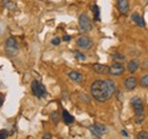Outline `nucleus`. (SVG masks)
Segmentation results:
<instances>
[{"instance_id":"1","label":"nucleus","mask_w":148,"mask_h":139,"mask_svg":"<svg viewBox=\"0 0 148 139\" xmlns=\"http://www.w3.org/2000/svg\"><path fill=\"white\" fill-rule=\"evenodd\" d=\"M91 96L100 103L108 100L115 91V85L112 80H96L90 87Z\"/></svg>"},{"instance_id":"2","label":"nucleus","mask_w":148,"mask_h":139,"mask_svg":"<svg viewBox=\"0 0 148 139\" xmlns=\"http://www.w3.org/2000/svg\"><path fill=\"white\" fill-rule=\"evenodd\" d=\"M130 103L132 105L134 114H136V121L138 123H141L144 121V104H143V100L139 97H132Z\"/></svg>"},{"instance_id":"3","label":"nucleus","mask_w":148,"mask_h":139,"mask_svg":"<svg viewBox=\"0 0 148 139\" xmlns=\"http://www.w3.org/2000/svg\"><path fill=\"white\" fill-rule=\"evenodd\" d=\"M5 50L7 52V55L10 56V57L17 55V52H18V43H17L15 38L10 36V38H8L6 40V42H5Z\"/></svg>"},{"instance_id":"4","label":"nucleus","mask_w":148,"mask_h":139,"mask_svg":"<svg viewBox=\"0 0 148 139\" xmlns=\"http://www.w3.org/2000/svg\"><path fill=\"white\" fill-rule=\"evenodd\" d=\"M79 28L81 30V32L87 33L89 31H91L92 29V23L90 21V18L88 17L86 14H81L79 17Z\"/></svg>"},{"instance_id":"5","label":"nucleus","mask_w":148,"mask_h":139,"mask_svg":"<svg viewBox=\"0 0 148 139\" xmlns=\"http://www.w3.org/2000/svg\"><path fill=\"white\" fill-rule=\"evenodd\" d=\"M31 89H32V94L38 97V98H43V97H46V95H47V90H46V87L42 85V83H40L39 81H33L32 83H31Z\"/></svg>"},{"instance_id":"6","label":"nucleus","mask_w":148,"mask_h":139,"mask_svg":"<svg viewBox=\"0 0 148 139\" xmlns=\"http://www.w3.org/2000/svg\"><path fill=\"white\" fill-rule=\"evenodd\" d=\"M89 130L90 132L92 133L95 137L97 138H101V135L105 133L107 131V128L104 125V124H100V123H96L93 125H90L89 127Z\"/></svg>"},{"instance_id":"7","label":"nucleus","mask_w":148,"mask_h":139,"mask_svg":"<svg viewBox=\"0 0 148 139\" xmlns=\"http://www.w3.org/2000/svg\"><path fill=\"white\" fill-rule=\"evenodd\" d=\"M76 45H77L79 48H81L83 50H88L92 47V41L88 36H81L76 40Z\"/></svg>"},{"instance_id":"8","label":"nucleus","mask_w":148,"mask_h":139,"mask_svg":"<svg viewBox=\"0 0 148 139\" xmlns=\"http://www.w3.org/2000/svg\"><path fill=\"white\" fill-rule=\"evenodd\" d=\"M124 71H125V69H124V66L121 63H115L112 66H110V74L114 75V76L122 75L124 73Z\"/></svg>"},{"instance_id":"9","label":"nucleus","mask_w":148,"mask_h":139,"mask_svg":"<svg viewBox=\"0 0 148 139\" xmlns=\"http://www.w3.org/2000/svg\"><path fill=\"white\" fill-rule=\"evenodd\" d=\"M116 6H117V9H119V12L122 14V15H125V14H128V12H129V2H128V0H117L116 1Z\"/></svg>"},{"instance_id":"10","label":"nucleus","mask_w":148,"mask_h":139,"mask_svg":"<svg viewBox=\"0 0 148 139\" xmlns=\"http://www.w3.org/2000/svg\"><path fill=\"white\" fill-rule=\"evenodd\" d=\"M93 71L98 74H110V66L103 64H95L92 66Z\"/></svg>"},{"instance_id":"11","label":"nucleus","mask_w":148,"mask_h":139,"mask_svg":"<svg viewBox=\"0 0 148 139\" xmlns=\"http://www.w3.org/2000/svg\"><path fill=\"white\" fill-rule=\"evenodd\" d=\"M137 79L134 78V76H130V78H128L127 80H125V82H124V87H125V89L127 90H129V91H131V90H133L134 88L137 87Z\"/></svg>"},{"instance_id":"12","label":"nucleus","mask_w":148,"mask_h":139,"mask_svg":"<svg viewBox=\"0 0 148 139\" xmlns=\"http://www.w3.org/2000/svg\"><path fill=\"white\" fill-rule=\"evenodd\" d=\"M69 76H70L71 80H73L74 82H76V83H81V82L83 81V75H82L81 73L76 72V71L70 72V73H69Z\"/></svg>"},{"instance_id":"13","label":"nucleus","mask_w":148,"mask_h":139,"mask_svg":"<svg viewBox=\"0 0 148 139\" xmlns=\"http://www.w3.org/2000/svg\"><path fill=\"white\" fill-rule=\"evenodd\" d=\"M131 19H132V22H134L139 28H144V26H145V21H144V18L141 17L138 13H133V14L131 15Z\"/></svg>"},{"instance_id":"14","label":"nucleus","mask_w":148,"mask_h":139,"mask_svg":"<svg viewBox=\"0 0 148 139\" xmlns=\"http://www.w3.org/2000/svg\"><path fill=\"white\" fill-rule=\"evenodd\" d=\"M138 67H139V61H137V59H132L128 64V71H129L130 73L136 72L138 70Z\"/></svg>"},{"instance_id":"15","label":"nucleus","mask_w":148,"mask_h":139,"mask_svg":"<svg viewBox=\"0 0 148 139\" xmlns=\"http://www.w3.org/2000/svg\"><path fill=\"white\" fill-rule=\"evenodd\" d=\"M63 120L66 124H70V123H73L74 118L67 112V111H63Z\"/></svg>"},{"instance_id":"16","label":"nucleus","mask_w":148,"mask_h":139,"mask_svg":"<svg viewBox=\"0 0 148 139\" xmlns=\"http://www.w3.org/2000/svg\"><path fill=\"white\" fill-rule=\"evenodd\" d=\"M2 6L5 7V8H7V9H9V10H13V9H15V3L13 2V1H10V0H2Z\"/></svg>"},{"instance_id":"17","label":"nucleus","mask_w":148,"mask_h":139,"mask_svg":"<svg viewBox=\"0 0 148 139\" xmlns=\"http://www.w3.org/2000/svg\"><path fill=\"white\" fill-rule=\"evenodd\" d=\"M112 58H113V61H115V62H117V63H122V62L125 61V56L121 55L120 52H115V54L112 56Z\"/></svg>"},{"instance_id":"18","label":"nucleus","mask_w":148,"mask_h":139,"mask_svg":"<svg viewBox=\"0 0 148 139\" xmlns=\"http://www.w3.org/2000/svg\"><path fill=\"white\" fill-rule=\"evenodd\" d=\"M91 10L93 12L95 19L96 21H100V10H99V7L97 5H93L92 7H91Z\"/></svg>"},{"instance_id":"19","label":"nucleus","mask_w":148,"mask_h":139,"mask_svg":"<svg viewBox=\"0 0 148 139\" xmlns=\"http://www.w3.org/2000/svg\"><path fill=\"white\" fill-rule=\"evenodd\" d=\"M140 86L144 88L148 87V74H146L145 76L141 78V80H140Z\"/></svg>"},{"instance_id":"20","label":"nucleus","mask_w":148,"mask_h":139,"mask_svg":"<svg viewBox=\"0 0 148 139\" xmlns=\"http://www.w3.org/2000/svg\"><path fill=\"white\" fill-rule=\"evenodd\" d=\"M9 137V131L7 129L0 130V139H6Z\"/></svg>"},{"instance_id":"21","label":"nucleus","mask_w":148,"mask_h":139,"mask_svg":"<svg viewBox=\"0 0 148 139\" xmlns=\"http://www.w3.org/2000/svg\"><path fill=\"white\" fill-rule=\"evenodd\" d=\"M74 56H75V58L76 59H80V61H84L86 59V55H83V54H81L80 52H73Z\"/></svg>"},{"instance_id":"22","label":"nucleus","mask_w":148,"mask_h":139,"mask_svg":"<svg viewBox=\"0 0 148 139\" xmlns=\"http://www.w3.org/2000/svg\"><path fill=\"white\" fill-rule=\"evenodd\" d=\"M137 138L138 139H148V132H146V131H140V132L138 133Z\"/></svg>"},{"instance_id":"23","label":"nucleus","mask_w":148,"mask_h":139,"mask_svg":"<svg viewBox=\"0 0 148 139\" xmlns=\"http://www.w3.org/2000/svg\"><path fill=\"white\" fill-rule=\"evenodd\" d=\"M51 120H53V122H54L55 124H57V123H58L59 119H58V113H57V112L51 113Z\"/></svg>"},{"instance_id":"24","label":"nucleus","mask_w":148,"mask_h":139,"mask_svg":"<svg viewBox=\"0 0 148 139\" xmlns=\"http://www.w3.org/2000/svg\"><path fill=\"white\" fill-rule=\"evenodd\" d=\"M51 43H53V45H54V46H58V45H59V43H60V39H59V38H57V36H56V38H54V39H53V40H51Z\"/></svg>"},{"instance_id":"25","label":"nucleus","mask_w":148,"mask_h":139,"mask_svg":"<svg viewBox=\"0 0 148 139\" xmlns=\"http://www.w3.org/2000/svg\"><path fill=\"white\" fill-rule=\"evenodd\" d=\"M42 138L43 139H50L51 138V135H50V133H45V135L42 136Z\"/></svg>"},{"instance_id":"26","label":"nucleus","mask_w":148,"mask_h":139,"mask_svg":"<svg viewBox=\"0 0 148 139\" xmlns=\"http://www.w3.org/2000/svg\"><path fill=\"white\" fill-rule=\"evenodd\" d=\"M121 133H122V136H123V137H129V135H128V132H127L125 130H122V131H121Z\"/></svg>"},{"instance_id":"27","label":"nucleus","mask_w":148,"mask_h":139,"mask_svg":"<svg viewBox=\"0 0 148 139\" xmlns=\"http://www.w3.org/2000/svg\"><path fill=\"white\" fill-rule=\"evenodd\" d=\"M63 40H64V41H70V40H71V36H69V35H65V36L63 38Z\"/></svg>"},{"instance_id":"28","label":"nucleus","mask_w":148,"mask_h":139,"mask_svg":"<svg viewBox=\"0 0 148 139\" xmlns=\"http://www.w3.org/2000/svg\"><path fill=\"white\" fill-rule=\"evenodd\" d=\"M2 103H3V98H2V96L0 95V107H1V105H2Z\"/></svg>"}]
</instances>
